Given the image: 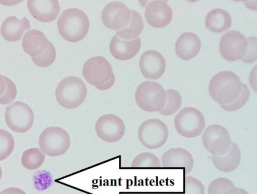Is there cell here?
I'll list each match as a JSON object with an SVG mask.
<instances>
[{
	"label": "cell",
	"instance_id": "cell-1",
	"mask_svg": "<svg viewBox=\"0 0 257 194\" xmlns=\"http://www.w3.org/2000/svg\"><path fill=\"white\" fill-rule=\"evenodd\" d=\"M242 83L239 77L230 71H222L210 80L209 92L211 98L220 105H229L241 94Z\"/></svg>",
	"mask_w": 257,
	"mask_h": 194
},
{
	"label": "cell",
	"instance_id": "cell-2",
	"mask_svg": "<svg viewBox=\"0 0 257 194\" xmlns=\"http://www.w3.org/2000/svg\"><path fill=\"white\" fill-rule=\"evenodd\" d=\"M59 32L66 41L76 42L88 33L89 19L86 14L77 8H70L62 12L57 21Z\"/></svg>",
	"mask_w": 257,
	"mask_h": 194
},
{
	"label": "cell",
	"instance_id": "cell-3",
	"mask_svg": "<svg viewBox=\"0 0 257 194\" xmlns=\"http://www.w3.org/2000/svg\"><path fill=\"white\" fill-rule=\"evenodd\" d=\"M83 75L90 84L99 90L110 88L115 82V76L110 63L104 57L95 56L84 64Z\"/></svg>",
	"mask_w": 257,
	"mask_h": 194
},
{
	"label": "cell",
	"instance_id": "cell-4",
	"mask_svg": "<svg viewBox=\"0 0 257 194\" xmlns=\"http://www.w3.org/2000/svg\"><path fill=\"white\" fill-rule=\"evenodd\" d=\"M87 88L81 78L70 76L62 79L57 85L55 96L62 107L72 109L80 106L87 95Z\"/></svg>",
	"mask_w": 257,
	"mask_h": 194
},
{
	"label": "cell",
	"instance_id": "cell-5",
	"mask_svg": "<svg viewBox=\"0 0 257 194\" xmlns=\"http://www.w3.org/2000/svg\"><path fill=\"white\" fill-rule=\"evenodd\" d=\"M135 97L140 108L151 113L161 110L167 99L166 91L162 86L157 82L149 80L138 86Z\"/></svg>",
	"mask_w": 257,
	"mask_h": 194
},
{
	"label": "cell",
	"instance_id": "cell-6",
	"mask_svg": "<svg viewBox=\"0 0 257 194\" xmlns=\"http://www.w3.org/2000/svg\"><path fill=\"white\" fill-rule=\"evenodd\" d=\"M71 145L69 133L57 126L46 128L40 135L39 146L41 151L50 157H58L67 152Z\"/></svg>",
	"mask_w": 257,
	"mask_h": 194
},
{
	"label": "cell",
	"instance_id": "cell-7",
	"mask_svg": "<svg viewBox=\"0 0 257 194\" xmlns=\"http://www.w3.org/2000/svg\"><path fill=\"white\" fill-rule=\"evenodd\" d=\"M174 124L177 132L188 138L200 136L206 126L203 115L193 107H185L181 109L175 116Z\"/></svg>",
	"mask_w": 257,
	"mask_h": 194
},
{
	"label": "cell",
	"instance_id": "cell-8",
	"mask_svg": "<svg viewBox=\"0 0 257 194\" xmlns=\"http://www.w3.org/2000/svg\"><path fill=\"white\" fill-rule=\"evenodd\" d=\"M169 136L167 125L159 119H150L144 121L140 126L138 137L140 143L150 149L163 146Z\"/></svg>",
	"mask_w": 257,
	"mask_h": 194
},
{
	"label": "cell",
	"instance_id": "cell-9",
	"mask_svg": "<svg viewBox=\"0 0 257 194\" xmlns=\"http://www.w3.org/2000/svg\"><path fill=\"white\" fill-rule=\"evenodd\" d=\"M5 118L11 130L24 133L32 128L34 121V114L28 105L17 101L6 107Z\"/></svg>",
	"mask_w": 257,
	"mask_h": 194
},
{
	"label": "cell",
	"instance_id": "cell-10",
	"mask_svg": "<svg viewBox=\"0 0 257 194\" xmlns=\"http://www.w3.org/2000/svg\"><path fill=\"white\" fill-rule=\"evenodd\" d=\"M202 140L205 148L214 156L225 154L232 143L227 129L217 124L209 125L204 129Z\"/></svg>",
	"mask_w": 257,
	"mask_h": 194
},
{
	"label": "cell",
	"instance_id": "cell-11",
	"mask_svg": "<svg viewBox=\"0 0 257 194\" xmlns=\"http://www.w3.org/2000/svg\"><path fill=\"white\" fill-rule=\"evenodd\" d=\"M95 130L97 136L107 143H115L120 140L126 130L125 124L118 116L105 114L96 121Z\"/></svg>",
	"mask_w": 257,
	"mask_h": 194
},
{
	"label": "cell",
	"instance_id": "cell-12",
	"mask_svg": "<svg viewBox=\"0 0 257 194\" xmlns=\"http://www.w3.org/2000/svg\"><path fill=\"white\" fill-rule=\"evenodd\" d=\"M247 47V38L238 31H230L221 37L219 51L222 57L226 60L235 61L244 57Z\"/></svg>",
	"mask_w": 257,
	"mask_h": 194
},
{
	"label": "cell",
	"instance_id": "cell-13",
	"mask_svg": "<svg viewBox=\"0 0 257 194\" xmlns=\"http://www.w3.org/2000/svg\"><path fill=\"white\" fill-rule=\"evenodd\" d=\"M131 19V10L120 2L108 4L101 13V20L105 26L116 31L125 29L129 25Z\"/></svg>",
	"mask_w": 257,
	"mask_h": 194
},
{
	"label": "cell",
	"instance_id": "cell-14",
	"mask_svg": "<svg viewBox=\"0 0 257 194\" xmlns=\"http://www.w3.org/2000/svg\"><path fill=\"white\" fill-rule=\"evenodd\" d=\"M139 65L145 77L151 79L160 78L166 69L164 57L160 53L154 50H148L142 55Z\"/></svg>",
	"mask_w": 257,
	"mask_h": 194
},
{
	"label": "cell",
	"instance_id": "cell-15",
	"mask_svg": "<svg viewBox=\"0 0 257 194\" xmlns=\"http://www.w3.org/2000/svg\"><path fill=\"white\" fill-rule=\"evenodd\" d=\"M145 16L150 25L154 28H161L167 26L170 23L173 12L172 9L166 2L155 1L148 4Z\"/></svg>",
	"mask_w": 257,
	"mask_h": 194
},
{
	"label": "cell",
	"instance_id": "cell-16",
	"mask_svg": "<svg viewBox=\"0 0 257 194\" xmlns=\"http://www.w3.org/2000/svg\"><path fill=\"white\" fill-rule=\"evenodd\" d=\"M161 164L165 168H184L186 174L190 173L194 166L191 154L183 148H172L163 153Z\"/></svg>",
	"mask_w": 257,
	"mask_h": 194
},
{
	"label": "cell",
	"instance_id": "cell-17",
	"mask_svg": "<svg viewBox=\"0 0 257 194\" xmlns=\"http://www.w3.org/2000/svg\"><path fill=\"white\" fill-rule=\"evenodd\" d=\"M27 7L31 15L42 22H50L57 18L60 11L57 1H28Z\"/></svg>",
	"mask_w": 257,
	"mask_h": 194
},
{
	"label": "cell",
	"instance_id": "cell-18",
	"mask_svg": "<svg viewBox=\"0 0 257 194\" xmlns=\"http://www.w3.org/2000/svg\"><path fill=\"white\" fill-rule=\"evenodd\" d=\"M141 46V41L139 37L131 40H125L115 35L110 42L109 50L116 59L127 60L137 55Z\"/></svg>",
	"mask_w": 257,
	"mask_h": 194
},
{
	"label": "cell",
	"instance_id": "cell-19",
	"mask_svg": "<svg viewBox=\"0 0 257 194\" xmlns=\"http://www.w3.org/2000/svg\"><path fill=\"white\" fill-rule=\"evenodd\" d=\"M30 28L29 20L26 17L19 19L12 16L7 17L2 23L1 33L6 40L16 42L20 40L24 32Z\"/></svg>",
	"mask_w": 257,
	"mask_h": 194
},
{
	"label": "cell",
	"instance_id": "cell-20",
	"mask_svg": "<svg viewBox=\"0 0 257 194\" xmlns=\"http://www.w3.org/2000/svg\"><path fill=\"white\" fill-rule=\"evenodd\" d=\"M201 48V42L194 33L186 32L178 38L175 43L177 55L183 60H187L196 56Z\"/></svg>",
	"mask_w": 257,
	"mask_h": 194
},
{
	"label": "cell",
	"instance_id": "cell-21",
	"mask_svg": "<svg viewBox=\"0 0 257 194\" xmlns=\"http://www.w3.org/2000/svg\"><path fill=\"white\" fill-rule=\"evenodd\" d=\"M49 41L42 32L33 29L26 32L22 44L24 51L32 57L43 53L47 49Z\"/></svg>",
	"mask_w": 257,
	"mask_h": 194
},
{
	"label": "cell",
	"instance_id": "cell-22",
	"mask_svg": "<svg viewBox=\"0 0 257 194\" xmlns=\"http://www.w3.org/2000/svg\"><path fill=\"white\" fill-rule=\"evenodd\" d=\"M214 166L219 171L230 172L235 170L241 161V152L237 144L232 142L229 150L221 156H212Z\"/></svg>",
	"mask_w": 257,
	"mask_h": 194
},
{
	"label": "cell",
	"instance_id": "cell-23",
	"mask_svg": "<svg viewBox=\"0 0 257 194\" xmlns=\"http://www.w3.org/2000/svg\"><path fill=\"white\" fill-rule=\"evenodd\" d=\"M231 25V18L229 13L220 9H215L209 12L205 19L206 27L209 30L221 33L228 29Z\"/></svg>",
	"mask_w": 257,
	"mask_h": 194
},
{
	"label": "cell",
	"instance_id": "cell-24",
	"mask_svg": "<svg viewBox=\"0 0 257 194\" xmlns=\"http://www.w3.org/2000/svg\"><path fill=\"white\" fill-rule=\"evenodd\" d=\"M132 19L129 25L124 29L117 31L116 35L125 40H131L138 37L144 28V22L141 15L132 10Z\"/></svg>",
	"mask_w": 257,
	"mask_h": 194
},
{
	"label": "cell",
	"instance_id": "cell-25",
	"mask_svg": "<svg viewBox=\"0 0 257 194\" xmlns=\"http://www.w3.org/2000/svg\"><path fill=\"white\" fill-rule=\"evenodd\" d=\"M45 155L38 148H31L25 150L22 156V165L26 169L35 170L42 166Z\"/></svg>",
	"mask_w": 257,
	"mask_h": 194
},
{
	"label": "cell",
	"instance_id": "cell-26",
	"mask_svg": "<svg viewBox=\"0 0 257 194\" xmlns=\"http://www.w3.org/2000/svg\"><path fill=\"white\" fill-rule=\"evenodd\" d=\"M167 99L164 108L159 112L164 116H171L175 114L181 108L182 99L178 91L170 89L166 91Z\"/></svg>",
	"mask_w": 257,
	"mask_h": 194
},
{
	"label": "cell",
	"instance_id": "cell-27",
	"mask_svg": "<svg viewBox=\"0 0 257 194\" xmlns=\"http://www.w3.org/2000/svg\"><path fill=\"white\" fill-rule=\"evenodd\" d=\"M131 166L134 168H159L162 165L157 156L151 152H145L134 158Z\"/></svg>",
	"mask_w": 257,
	"mask_h": 194
},
{
	"label": "cell",
	"instance_id": "cell-28",
	"mask_svg": "<svg viewBox=\"0 0 257 194\" xmlns=\"http://www.w3.org/2000/svg\"><path fill=\"white\" fill-rule=\"evenodd\" d=\"M15 147L13 135L6 130L0 129V161L8 157Z\"/></svg>",
	"mask_w": 257,
	"mask_h": 194
},
{
	"label": "cell",
	"instance_id": "cell-29",
	"mask_svg": "<svg viewBox=\"0 0 257 194\" xmlns=\"http://www.w3.org/2000/svg\"><path fill=\"white\" fill-rule=\"evenodd\" d=\"M56 50L53 44L49 41L48 45L45 51L38 56L32 57L34 63L41 67H46L51 65L55 61Z\"/></svg>",
	"mask_w": 257,
	"mask_h": 194
},
{
	"label": "cell",
	"instance_id": "cell-30",
	"mask_svg": "<svg viewBox=\"0 0 257 194\" xmlns=\"http://www.w3.org/2000/svg\"><path fill=\"white\" fill-rule=\"evenodd\" d=\"M233 182L230 179L219 177L212 180L208 187V194H224L228 190L234 187Z\"/></svg>",
	"mask_w": 257,
	"mask_h": 194
},
{
	"label": "cell",
	"instance_id": "cell-31",
	"mask_svg": "<svg viewBox=\"0 0 257 194\" xmlns=\"http://www.w3.org/2000/svg\"><path fill=\"white\" fill-rule=\"evenodd\" d=\"M184 193L174 194H205L203 183L196 178L188 175L184 178Z\"/></svg>",
	"mask_w": 257,
	"mask_h": 194
},
{
	"label": "cell",
	"instance_id": "cell-32",
	"mask_svg": "<svg viewBox=\"0 0 257 194\" xmlns=\"http://www.w3.org/2000/svg\"><path fill=\"white\" fill-rule=\"evenodd\" d=\"M250 91L247 86L242 84V89L238 99L232 103L226 105H220L221 108L227 111H235L242 108L247 101Z\"/></svg>",
	"mask_w": 257,
	"mask_h": 194
},
{
	"label": "cell",
	"instance_id": "cell-33",
	"mask_svg": "<svg viewBox=\"0 0 257 194\" xmlns=\"http://www.w3.org/2000/svg\"><path fill=\"white\" fill-rule=\"evenodd\" d=\"M6 83V89L4 94L0 97V104L7 105L12 103L15 99L17 89L15 83L9 78L4 75Z\"/></svg>",
	"mask_w": 257,
	"mask_h": 194
},
{
	"label": "cell",
	"instance_id": "cell-34",
	"mask_svg": "<svg viewBox=\"0 0 257 194\" xmlns=\"http://www.w3.org/2000/svg\"><path fill=\"white\" fill-rule=\"evenodd\" d=\"M248 47L246 53L242 59L246 63H252L256 60V38L249 37L247 38Z\"/></svg>",
	"mask_w": 257,
	"mask_h": 194
},
{
	"label": "cell",
	"instance_id": "cell-35",
	"mask_svg": "<svg viewBox=\"0 0 257 194\" xmlns=\"http://www.w3.org/2000/svg\"><path fill=\"white\" fill-rule=\"evenodd\" d=\"M224 194H249V193L242 188L234 186L228 190Z\"/></svg>",
	"mask_w": 257,
	"mask_h": 194
},
{
	"label": "cell",
	"instance_id": "cell-36",
	"mask_svg": "<svg viewBox=\"0 0 257 194\" xmlns=\"http://www.w3.org/2000/svg\"><path fill=\"white\" fill-rule=\"evenodd\" d=\"M3 191L9 194H26L22 189L16 187H8Z\"/></svg>",
	"mask_w": 257,
	"mask_h": 194
},
{
	"label": "cell",
	"instance_id": "cell-37",
	"mask_svg": "<svg viewBox=\"0 0 257 194\" xmlns=\"http://www.w3.org/2000/svg\"><path fill=\"white\" fill-rule=\"evenodd\" d=\"M6 89V83L4 75L0 74V97L5 93Z\"/></svg>",
	"mask_w": 257,
	"mask_h": 194
},
{
	"label": "cell",
	"instance_id": "cell-38",
	"mask_svg": "<svg viewBox=\"0 0 257 194\" xmlns=\"http://www.w3.org/2000/svg\"><path fill=\"white\" fill-rule=\"evenodd\" d=\"M2 169L1 166L0 165V180L2 178Z\"/></svg>",
	"mask_w": 257,
	"mask_h": 194
},
{
	"label": "cell",
	"instance_id": "cell-39",
	"mask_svg": "<svg viewBox=\"0 0 257 194\" xmlns=\"http://www.w3.org/2000/svg\"><path fill=\"white\" fill-rule=\"evenodd\" d=\"M0 194H9L7 192H4V191H2L1 192H0Z\"/></svg>",
	"mask_w": 257,
	"mask_h": 194
}]
</instances>
